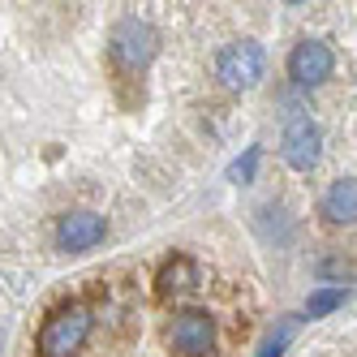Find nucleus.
<instances>
[{"label": "nucleus", "mask_w": 357, "mask_h": 357, "mask_svg": "<svg viewBox=\"0 0 357 357\" xmlns=\"http://www.w3.org/2000/svg\"><path fill=\"white\" fill-rule=\"evenodd\" d=\"M319 275L327 280V284H331V289H344V280H349L353 271H349V267H344L340 259H323V263H319Z\"/></svg>", "instance_id": "ddd939ff"}, {"label": "nucleus", "mask_w": 357, "mask_h": 357, "mask_svg": "<svg viewBox=\"0 0 357 357\" xmlns=\"http://www.w3.org/2000/svg\"><path fill=\"white\" fill-rule=\"evenodd\" d=\"M263 69H267V52L254 39H237L215 56V78L228 91H254L263 82Z\"/></svg>", "instance_id": "7ed1b4c3"}, {"label": "nucleus", "mask_w": 357, "mask_h": 357, "mask_svg": "<svg viewBox=\"0 0 357 357\" xmlns=\"http://www.w3.org/2000/svg\"><path fill=\"white\" fill-rule=\"evenodd\" d=\"M293 331H297V319H289V323H280V331H271V336L259 344V357H280L289 349V340H293Z\"/></svg>", "instance_id": "9b49d317"}, {"label": "nucleus", "mask_w": 357, "mask_h": 357, "mask_svg": "<svg viewBox=\"0 0 357 357\" xmlns=\"http://www.w3.org/2000/svg\"><path fill=\"white\" fill-rule=\"evenodd\" d=\"M254 168H259V146H245V155L228 168V181H237V185H245V181H254Z\"/></svg>", "instance_id": "f8f14e48"}, {"label": "nucleus", "mask_w": 357, "mask_h": 357, "mask_svg": "<svg viewBox=\"0 0 357 357\" xmlns=\"http://www.w3.org/2000/svg\"><path fill=\"white\" fill-rule=\"evenodd\" d=\"M323 220L327 224H357V176H340L323 194Z\"/></svg>", "instance_id": "6e6552de"}, {"label": "nucleus", "mask_w": 357, "mask_h": 357, "mask_svg": "<svg viewBox=\"0 0 357 357\" xmlns=\"http://www.w3.org/2000/svg\"><path fill=\"white\" fill-rule=\"evenodd\" d=\"M168 344H172L176 353H185V357H207L211 344H215V319L202 314V310L176 314L172 327H168Z\"/></svg>", "instance_id": "423d86ee"}, {"label": "nucleus", "mask_w": 357, "mask_h": 357, "mask_svg": "<svg viewBox=\"0 0 357 357\" xmlns=\"http://www.w3.org/2000/svg\"><path fill=\"white\" fill-rule=\"evenodd\" d=\"M108 52H112V65L121 73H142L151 61H155V52H160V35L151 31L142 17H121L112 26Z\"/></svg>", "instance_id": "f03ea898"}, {"label": "nucleus", "mask_w": 357, "mask_h": 357, "mask_svg": "<svg viewBox=\"0 0 357 357\" xmlns=\"http://www.w3.org/2000/svg\"><path fill=\"white\" fill-rule=\"evenodd\" d=\"M331 69H336V52L323 43V39H301L293 52H289V78L297 86H323L331 78Z\"/></svg>", "instance_id": "39448f33"}, {"label": "nucleus", "mask_w": 357, "mask_h": 357, "mask_svg": "<svg viewBox=\"0 0 357 357\" xmlns=\"http://www.w3.org/2000/svg\"><path fill=\"white\" fill-rule=\"evenodd\" d=\"M91 336V310L86 305H56L43 319L39 336H35V357H78Z\"/></svg>", "instance_id": "f257e3e1"}, {"label": "nucleus", "mask_w": 357, "mask_h": 357, "mask_svg": "<svg viewBox=\"0 0 357 357\" xmlns=\"http://www.w3.org/2000/svg\"><path fill=\"white\" fill-rule=\"evenodd\" d=\"M280 155H284V164L293 172H310L323 155V134H319V125L305 116V112H293L289 125H284V134H280Z\"/></svg>", "instance_id": "20e7f679"}, {"label": "nucleus", "mask_w": 357, "mask_h": 357, "mask_svg": "<svg viewBox=\"0 0 357 357\" xmlns=\"http://www.w3.org/2000/svg\"><path fill=\"white\" fill-rule=\"evenodd\" d=\"M104 237H108V220L95 215V211H69L56 224V245L65 254H86V250H95Z\"/></svg>", "instance_id": "0eeeda50"}, {"label": "nucleus", "mask_w": 357, "mask_h": 357, "mask_svg": "<svg viewBox=\"0 0 357 357\" xmlns=\"http://www.w3.org/2000/svg\"><path fill=\"white\" fill-rule=\"evenodd\" d=\"M340 305H344V289L323 284V289H314L310 297H305V319H323L331 310H340Z\"/></svg>", "instance_id": "9d476101"}, {"label": "nucleus", "mask_w": 357, "mask_h": 357, "mask_svg": "<svg viewBox=\"0 0 357 357\" xmlns=\"http://www.w3.org/2000/svg\"><path fill=\"white\" fill-rule=\"evenodd\" d=\"M194 284H198V267H194V259H185V254H176V259H168V263L160 267V280H155V289H160L164 297L190 293Z\"/></svg>", "instance_id": "1a4fd4ad"}]
</instances>
